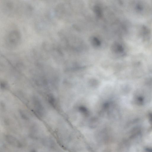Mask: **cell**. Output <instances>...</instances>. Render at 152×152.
I'll return each mask as SVG.
<instances>
[{
    "instance_id": "cell-1",
    "label": "cell",
    "mask_w": 152,
    "mask_h": 152,
    "mask_svg": "<svg viewBox=\"0 0 152 152\" xmlns=\"http://www.w3.org/2000/svg\"><path fill=\"white\" fill-rule=\"evenodd\" d=\"M33 104L36 114L39 116H42L44 113V108L40 100L37 98H34Z\"/></svg>"
},
{
    "instance_id": "cell-2",
    "label": "cell",
    "mask_w": 152,
    "mask_h": 152,
    "mask_svg": "<svg viewBox=\"0 0 152 152\" xmlns=\"http://www.w3.org/2000/svg\"><path fill=\"white\" fill-rule=\"evenodd\" d=\"M5 139L7 142L11 145L17 147H22L21 143L19 140L11 135H7Z\"/></svg>"
},
{
    "instance_id": "cell-3",
    "label": "cell",
    "mask_w": 152,
    "mask_h": 152,
    "mask_svg": "<svg viewBox=\"0 0 152 152\" xmlns=\"http://www.w3.org/2000/svg\"><path fill=\"white\" fill-rule=\"evenodd\" d=\"M47 99L48 102L50 105L53 107H55L56 106V101L54 97L51 95L47 96Z\"/></svg>"
},
{
    "instance_id": "cell-4",
    "label": "cell",
    "mask_w": 152,
    "mask_h": 152,
    "mask_svg": "<svg viewBox=\"0 0 152 152\" xmlns=\"http://www.w3.org/2000/svg\"><path fill=\"white\" fill-rule=\"evenodd\" d=\"M149 121L152 126V114H149Z\"/></svg>"
}]
</instances>
